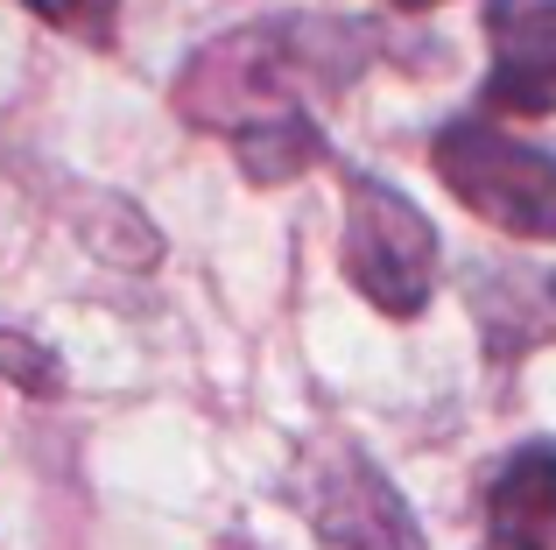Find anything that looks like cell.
<instances>
[{
  "label": "cell",
  "instance_id": "cell-1",
  "mask_svg": "<svg viewBox=\"0 0 556 550\" xmlns=\"http://www.w3.org/2000/svg\"><path fill=\"white\" fill-rule=\"evenodd\" d=\"M380 36L367 22H339V14H268L212 36L198 57L177 71V107L184 127L198 135H247L268 121H296L311 99L353 92V78L374 64Z\"/></svg>",
  "mask_w": 556,
  "mask_h": 550
},
{
  "label": "cell",
  "instance_id": "cell-2",
  "mask_svg": "<svg viewBox=\"0 0 556 550\" xmlns=\"http://www.w3.org/2000/svg\"><path fill=\"white\" fill-rule=\"evenodd\" d=\"M345 283L374 303L380 317H422L444 283V240H437L430 212L408 191L345 170Z\"/></svg>",
  "mask_w": 556,
  "mask_h": 550
},
{
  "label": "cell",
  "instance_id": "cell-3",
  "mask_svg": "<svg viewBox=\"0 0 556 550\" xmlns=\"http://www.w3.org/2000/svg\"><path fill=\"white\" fill-rule=\"evenodd\" d=\"M430 170L493 234L556 240V149L501 135L493 121H444L430 141Z\"/></svg>",
  "mask_w": 556,
  "mask_h": 550
},
{
  "label": "cell",
  "instance_id": "cell-4",
  "mask_svg": "<svg viewBox=\"0 0 556 550\" xmlns=\"http://www.w3.org/2000/svg\"><path fill=\"white\" fill-rule=\"evenodd\" d=\"M296 509L325 550H422L416 509L353 438H317L296 459Z\"/></svg>",
  "mask_w": 556,
  "mask_h": 550
},
{
  "label": "cell",
  "instance_id": "cell-5",
  "mask_svg": "<svg viewBox=\"0 0 556 550\" xmlns=\"http://www.w3.org/2000/svg\"><path fill=\"white\" fill-rule=\"evenodd\" d=\"M479 28L493 50L486 107L507 121L556 113V0H486Z\"/></svg>",
  "mask_w": 556,
  "mask_h": 550
},
{
  "label": "cell",
  "instance_id": "cell-6",
  "mask_svg": "<svg viewBox=\"0 0 556 550\" xmlns=\"http://www.w3.org/2000/svg\"><path fill=\"white\" fill-rule=\"evenodd\" d=\"M465 303L493 367H521L529 353L556 346V268L543 262H472Z\"/></svg>",
  "mask_w": 556,
  "mask_h": 550
},
{
  "label": "cell",
  "instance_id": "cell-7",
  "mask_svg": "<svg viewBox=\"0 0 556 550\" xmlns=\"http://www.w3.org/2000/svg\"><path fill=\"white\" fill-rule=\"evenodd\" d=\"M479 550H556V445L529 438L486 480V537Z\"/></svg>",
  "mask_w": 556,
  "mask_h": 550
},
{
  "label": "cell",
  "instance_id": "cell-8",
  "mask_svg": "<svg viewBox=\"0 0 556 550\" xmlns=\"http://www.w3.org/2000/svg\"><path fill=\"white\" fill-rule=\"evenodd\" d=\"M232 155H240V177H247V184L275 191V184H296L303 170L325 163V127H317V113L247 127V135H232Z\"/></svg>",
  "mask_w": 556,
  "mask_h": 550
},
{
  "label": "cell",
  "instance_id": "cell-9",
  "mask_svg": "<svg viewBox=\"0 0 556 550\" xmlns=\"http://www.w3.org/2000/svg\"><path fill=\"white\" fill-rule=\"evenodd\" d=\"M78 234H85V248H92L99 262H113V268H155V262H163L155 226L141 220L127 198H113V191H92L78 205Z\"/></svg>",
  "mask_w": 556,
  "mask_h": 550
},
{
  "label": "cell",
  "instance_id": "cell-10",
  "mask_svg": "<svg viewBox=\"0 0 556 550\" xmlns=\"http://www.w3.org/2000/svg\"><path fill=\"white\" fill-rule=\"evenodd\" d=\"M0 382L8 388H22V396H64V367H56V353L50 346H36L28 332H8L0 325Z\"/></svg>",
  "mask_w": 556,
  "mask_h": 550
},
{
  "label": "cell",
  "instance_id": "cell-11",
  "mask_svg": "<svg viewBox=\"0 0 556 550\" xmlns=\"http://www.w3.org/2000/svg\"><path fill=\"white\" fill-rule=\"evenodd\" d=\"M36 22H50L56 36H78L92 50H106L121 36V0H22Z\"/></svg>",
  "mask_w": 556,
  "mask_h": 550
},
{
  "label": "cell",
  "instance_id": "cell-12",
  "mask_svg": "<svg viewBox=\"0 0 556 550\" xmlns=\"http://www.w3.org/2000/svg\"><path fill=\"white\" fill-rule=\"evenodd\" d=\"M388 8H402V14H430V8H444V0H388Z\"/></svg>",
  "mask_w": 556,
  "mask_h": 550
}]
</instances>
